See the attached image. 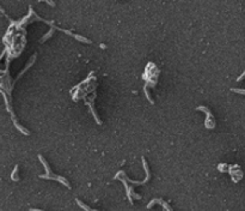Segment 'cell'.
Wrapping results in <instances>:
<instances>
[{"label": "cell", "mask_w": 245, "mask_h": 211, "mask_svg": "<svg viewBox=\"0 0 245 211\" xmlns=\"http://www.w3.org/2000/svg\"><path fill=\"white\" fill-rule=\"evenodd\" d=\"M17 170H18V166H16V168H14V170H13L12 175H11V177H12L14 181H18V179H19V177H18V175H17V173H18Z\"/></svg>", "instance_id": "6da1fadb"}]
</instances>
